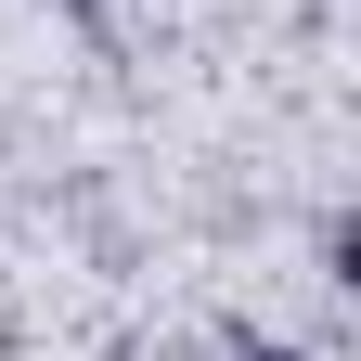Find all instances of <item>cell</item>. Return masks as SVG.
Segmentation results:
<instances>
[{"mask_svg":"<svg viewBox=\"0 0 361 361\" xmlns=\"http://www.w3.org/2000/svg\"><path fill=\"white\" fill-rule=\"evenodd\" d=\"M65 13H78V0H65Z\"/></svg>","mask_w":361,"mask_h":361,"instance_id":"7a4b0ae2","label":"cell"},{"mask_svg":"<svg viewBox=\"0 0 361 361\" xmlns=\"http://www.w3.org/2000/svg\"><path fill=\"white\" fill-rule=\"evenodd\" d=\"M219 361H310V348H297V336H258V323H245V336H219Z\"/></svg>","mask_w":361,"mask_h":361,"instance_id":"6da1fadb","label":"cell"}]
</instances>
